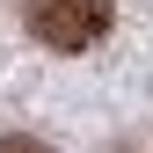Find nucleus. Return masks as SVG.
Masks as SVG:
<instances>
[{
    "label": "nucleus",
    "mask_w": 153,
    "mask_h": 153,
    "mask_svg": "<svg viewBox=\"0 0 153 153\" xmlns=\"http://www.w3.org/2000/svg\"><path fill=\"white\" fill-rule=\"evenodd\" d=\"M22 15H29V29H36V44H51V51H88V44H102L117 0H22Z\"/></svg>",
    "instance_id": "1"
},
{
    "label": "nucleus",
    "mask_w": 153,
    "mask_h": 153,
    "mask_svg": "<svg viewBox=\"0 0 153 153\" xmlns=\"http://www.w3.org/2000/svg\"><path fill=\"white\" fill-rule=\"evenodd\" d=\"M0 153H51V146H36V139H22V131H7V139H0Z\"/></svg>",
    "instance_id": "2"
}]
</instances>
